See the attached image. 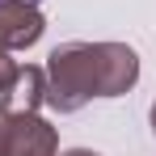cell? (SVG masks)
Returning a JSON list of instances; mask_svg holds the SVG:
<instances>
[{"label":"cell","mask_w":156,"mask_h":156,"mask_svg":"<svg viewBox=\"0 0 156 156\" xmlns=\"http://www.w3.org/2000/svg\"><path fill=\"white\" fill-rule=\"evenodd\" d=\"M47 105L76 114L93 97H122L139 80V55L127 42H63L47 55Z\"/></svg>","instance_id":"cell-1"},{"label":"cell","mask_w":156,"mask_h":156,"mask_svg":"<svg viewBox=\"0 0 156 156\" xmlns=\"http://www.w3.org/2000/svg\"><path fill=\"white\" fill-rule=\"evenodd\" d=\"M42 30H47V17L38 13V0H0V84L17 72L9 55L34 47Z\"/></svg>","instance_id":"cell-2"},{"label":"cell","mask_w":156,"mask_h":156,"mask_svg":"<svg viewBox=\"0 0 156 156\" xmlns=\"http://www.w3.org/2000/svg\"><path fill=\"white\" fill-rule=\"evenodd\" d=\"M0 156H59V131L38 114H0Z\"/></svg>","instance_id":"cell-3"},{"label":"cell","mask_w":156,"mask_h":156,"mask_svg":"<svg viewBox=\"0 0 156 156\" xmlns=\"http://www.w3.org/2000/svg\"><path fill=\"white\" fill-rule=\"evenodd\" d=\"M47 105V72L17 63V72L0 84V114H38Z\"/></svg>","instance_id":"cell-4"},{"label":"cell","mask_w":156,"mask_h":156,"mask_svg":"<svg viewBox=\"0 0 156 156\" xmlns=\"http://www.w3.org/2000/svg\"><path fill=\"white\" fill-rule=\"evenodd\" d=\"M59 156H101V152H93V148H68V152H59Z\"/></svg>","instance_id":"cell-5"},{"label":"cell","mask_w":156,"mask_h":156,"mask_svg":"<svg viewBox=\"0 0 156 156\" xmlns=\"http://www.w3.org/2000/svg\"><path fill=\"white\" fill-rule=\"evenodd\" d=\"M148 118H152V135H156V101H152V110H148Z\"/></svg>","instance_id":"cell-6"}]
</instances>
